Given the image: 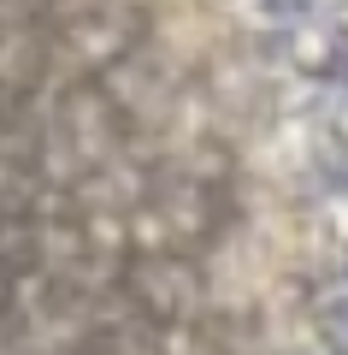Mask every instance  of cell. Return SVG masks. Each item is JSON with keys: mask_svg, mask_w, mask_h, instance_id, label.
I'll return each mask as SVG.
<instances>
[{"mask_svg": "<svg viewBox=\"0 0 348 355\" xmlns=\"http://www.w3.org/2000/svg\"><path fill=\"white\" fill-rule=\"evenodd\" d=\"M319 0H242V12L254 18V24H295L301 30V18L313 12Z\"/></svg>", "mask_w": 348, "mask_h": 355, "instance_id": "obj_1", "label": "cell"}, {"mask_svg": "<svg viewBox=\"0 0 348 355\" xmlns=\"http://www.w3.org/2000/svg\"><path fill=\"white\" fill-rule=\"evenodd\" d=\"M289 60H295V71H319V65L331 60V36H324L319 24H301L295 42H289Z\"/></svg>", "mask_w": 348, "mask_h": 355, "instance_id": "obj_2", "label": "cell"}, {"mask_svg": "<svg viewBox=\"0 0 348 355\" xmlns=\"http://www.w3.org/2000/svg\"><path fill=\"white\" fill-rule=\"evenodd\" d=\"M324 142H331L336 154H348V89H336V95H324V119H319Z\"/></svg>", "mask_w": 348, "mask_h": 355, "instance_id": "obj_3", "label": "cell"}]
</instances>
